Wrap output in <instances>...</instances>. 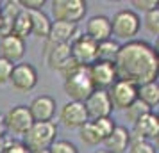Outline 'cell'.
<instances>
[{"mask_svg": "<svg viewBox=\"0 0 159 153\" xmlns=\"http://www.w3.org/2000/svg\"><path fill=\"white\" fill-rule=\"evenodd\" d=\"M82 103H84V109H86V114H88L89 121L98 119V117H109L111 112H113V105H111L107 91L95 89Z\"/></svg>", "mask_w": 159, "mask_h": 153, "instance_id": "8fae6325", "label": "cell"}, {"mask_svg": "<svg viewBox=\"0 0 159 153\" xmlns=\"http://www.w3.org/2000/svg\"><path fill=\"white\" fill-rule=\"evenodd\" d=\"M79 135L80 139H82V142L88 146H97V144H100L102 142V139L100 135H98V132L95 130V126L91 121H86V123L82 125L79 128Z\"/></svg>", "mask_w": 159, "mask_h": 153, "instance_id": "cb8c5ba5", "label": "cell"}, {"mask_svg": "<svg viewBox=\"0 0 159 153\" xmlns=\"http://www.w3.org/2000/svg\"><path fill=\"white\" fill-rule=\"evenodd\" d=\"M50 7L56 22L73 25H77L88 13V4L84 0H52Z\"/></svg>", "mask_w": 159, "mask_h": 153, "instance_id": "5b68a950", "label": "cell"}, {"mask_svg": "<svg viewBox=\"0 0 159 153\" xmlns=\"http://www.w3.org/2000/svg\"><path fill=\"white\" fill-rule=\"evenodd\" d=\"M143 25H145V29L148 30L150 34L157 36L159 34V7L152 9V11H148V13H145Z\"/></svg>", "mask_w": 159, "mask_h": 153, "instance_id": "4316f807", "label": "cell"}, {"mask_svg": "<svg viewBox=\"0 0 159 153\" xmlns=\"http://www.w3.org/2000/svg\"><path fill=\"white\" fill-rule=\"evenodd\" d=\"M138 100L143 102L147 107H157L159 103V84L157 80L147 82L138 87Z\"/></svg>", "mask_w": 159, "mask_h": 153, "instance_id": "44dd1931", "label": "cell"}, {"mask_svg": "<svg viewBox=\"0 0 159 153\" xmlns=\"http://www.w3.org/2000/svg\"><path fill=\"white\" fill-rule=\"evenodd\" d=\"M48 153H79V150H77V146L73 144V142L61 139V141H56L48 148Z\"/></svg>", "mask_w": 159, "mask_h": 153, "instance_id": "f1b7e54d", "label": "cell"}, {"mask_svg": "<svg viewBox=\"0 0 159 153\" xmlns=\"http://www.w3.org/2000/svg\"><path fill=\"white\" fill-rule=\"evenodd\" d=\"M4 125H6V130L15 134V135H25L29 128L34 125L32 116H30L27 105H15L4 114Z\"/></svg>", "mask_w": 159, "mask_h": 153, "instance_id": "ba28073f", "label": "cell"}, {"mask_svg": "<svg viewBox=\"0 0 159 153\" xmlns=\"http://www.w3.org/2000/svg\"><path fill=\"white\" fill-rule=\"evenodd\" d=\"M123 112H125V116H127V119H129L130 123L134 125L138 121V119H139V117H143L145 114H148V112H152V109L150 107H147V105H145L143 102H139V100H134V102L130 103L129 107H127V109L123 110Z\"/></svg>", "mask_w": 159, "mask_h": 153, "instance_id": "d4e9b609", "label": "cell"}, {"mask_svg": "<svg viewBox=\"0 0 159 153\" xmlns=\"http://www.w3.org/2000/svg\"><path fill=\"white\" fill-rule=\"evenodd\" d=\"M77 37V25L65 22H52L50 32L45 39V43L48 45H63V43H72Z\"/></svg>", "mask_w": 159, "mask_h": 153, "instance_id": "ac0fdd59", "label": "cell"}, {"mask_svg": "<svg viewBox=\"0 0 159 153\" xmlns=\"http://www.w3.org/2000/svg\"><path fill=\"white\" fill-rule=\"evenodd\" d=\"M118 50H120V43L113 37L100 41L98 43V59L100 61H115Z\"/></svg>", "mask_w": 159, "mask_h": 153, "instance_id": "603a6c76", "label": "cell"}, {"mask_svg": "<svg viewBox=\"0 0 159 153\" xmlns=\"http://www.w3.org/2000/svg\"><path fill=\"white\" fill-rule=\"evenodd\" d=\"M130 6L136 9V11H141V13H148L152 9L157 7V0H132ZM132 9V11H134Z\"/></svg>", "mask_w": 159, "mask_h": 153, "instance_id": "4dcf8cb0", "label": "cell"}, {"mask_svg": "<svg viewBox=\"0 0 159 153\" xmlns=\"http://www.w3.org/2000/svg\"><path fill=\"white\" fill-rule=\"evenodd\" d=\"M113 62L118 80L130 82L138 87L147 82L157 80V50L147 41L132 39L120 45V50Z\"/></svg>", "mask_w": 159, "mask_h": 153, "instance_id": "6da1fadb", "label": "cell"}, {"mask_svg": "<svg viewBox=\"0 0 159 153\" xmlns=\"http://www.w3.org/2000/svg\"><path fill=\"white\" fill-rule=\"evenodd\" d=\"M4 153H30V151L27 150V146L23 144L22 141H15V139L11 141V139H7Z\"/></svg>", "mask_w": 159, "mask_h": 153, "instance_id": "f546056e", "label": "cell"}, {"mask_svg": "<svg viewBox=\"0 0 159 153\" xmlns=\"http://www.w3.org/2000/svg\"><path fill=\"white\" fill-rule=\"evenodd\" d=\"M86 36L93 39L95 43H100L111 37V20L104 15H95L86 22Z\"/></svg>", "mask_w": 159, "mask_h": 153, "instance_id": "e0dca14e", "label": "cell"}, {"mask_svg": "<svg viewBox=\"0 0 159 153\" xmlns=\"http://www.w3.org/2000/svg\"><path fill=\"white\" fill-rule=\"evenodd\" d=\"M95 153H109V151H107V150H97Z\"/></svg>", "mask_w": 159, "mask_h": 153, "instance_id": "8d00e7d4", "label": "cell"}, {"mask_svg": "<svg viewBox=\"0 0 159 153\" xmlns=\"http://www.w3.org/2000/svg\"><path fill=\"white\" fill-rule=\"evenodd\" d=\"M72 59V48L70 43L63 45H48L45 43V61L50 70H57L61 71L63 66Z\"/></svg>", "mask_w": 159, "mask_h": 153, "instance_id": "2e32d148", "label": "cell"}, {"mask_svg": "<svg viewBox=\"0 0 159 153\" xmlns=\"http://www.w3.org/2000/svg\"><path fill=\"white\" fill-rule=\"evenodd\" d=\"M88 75L93 84V89H100V91H107L118 80L113 61H100V59L95 61L91 66H88Z\"/></svg>", "mask_w": 159, "mask_h": 153, "instance_id": "8992f818", "label": "cell"}, {"mask_svg": "<svg viewBox=\"0 0 159 153\" xmlns=\"http://www.w3.org/2000/svg\"><path fill=\"white\" fill-rule=\"evenodd\" d=\"M6 125H4V117L0 116V139H6Z\"/></svg>", "mask_w": 159, "mask_h": 153, "instance_id": "836d02e7", "label": "cell"}, {"mask_svg": "<svg viewBox=\"0 0 159 153\" xmlns=\"http://www.w3.org/2000/svg\"><path fill=\"white\" fill-rule=\"evenodd\" d=\"M59 121L65 125L66 128H80L86 121H89L86 109H84V103L72 102V100L65 103L59 110Z\"/></svg>", "mask_w": 159, "mask_h": 153, "instance_id": "5bb4252c", "label": "cell"}, {"mask_svg": "<svg viewBox=\"0 0 159 153\" xmlns=\"http://www.w3.org/2000/svg\"><path fill=\"white\" fill-rule=\"evenodd\" d=\"M93 91L95 89L91 80H89L88 68H84V66H79L73 73L65 77V93L72 98V102L82 103Z\"/></svg>", "mask_w": 159, "mask_h": 153, "instance_id": "277c9868", "label": "cell"}, {"mask_svg": "<svg viewBox=\"0 0 159 153\" xmlns=\"http://www.w3.org/2000/svg\"><path fill=\"white\" fill-rule=\"evenodd\" d=\"M0 30H2V15H0Z\"/></svg>", "mask_w": 159, "mask_h": 153, "instance_id": "74e56055", "label": "cell"}, {"mask_svg": "<svg viewBox=\"0 0 159 153\" xmlns=\"http://www.w3.org/2000/svg\"><path fill=\"white\" fill-rule=\"evenodd\" d=\"M159 135V116L154 112L145 114L132 125L130 139H141V141H154Z\"/></svg>", "mask_w": 159, "mask_h": 153, "instance_id": "4fadbf2b", "label": "cell"}, {"mask_svg": "<svg viewBox=\"0 0 159 153\" xmlns=\"http://www.w3.org/2000/svg\"><path fill=\"white\" fill-rule=\"evenodd\" d=\"M9 82L15 91L18 93H29L38 86V71L30 62H18L13 66V71Z\"/></svg>", "mask_w": 159, "mask_h": 153, "instance_id": "9c48e42d", "label": "cell"}, {"mask_svg": "<svg viewBox=\"0 0 159 153\" xmlns=\"http://www.w3.org/2000/svg\"><path fill=\"white\" fill-rule=\"evenodd\" d=\"M13 66L9 61L0 57V86H4L6 82H9V77H11V71H13Z\"/></svg>", "mask_w": 159, "mask_h": 153, "instance_id": "1f68e13d", "label": "cell"}, {"mask_svg": "<svg viewBox=\"0 0 159 153\" xmlns=\"http://www.w3.org/2000/svg\"><path fill=\"white\" fill-rule=\"evenodd\" d=\"M30 153H48V150H39V151H30Z\"/></svg>", "mask_w": 159, "mask_h": 153, "instance_id": "d590c367", "label": "cell"}, {"mask_svg": "<svg viewBox=\"0 0 159 153\" xmlns=\"http://www.w3.org/2000/svg\"><path fill=\"white\" fill-rule=\"evenodd\" d=\"M11 34L20 39H27V37L32 34V25H30V18H29V13L22 9L18 16L15 18V23H13V29H11Z\"/></svg>", "mask_w": 159, "mask_h": 153, "instance_id": "7402d4cb", "label": "cell"}, {"mask_svg": "<svg viewBox=\"0 0 159 153\" xmlns=\"http://www.w3.org/2000/svg\"><path fill=\"white\" fill-rule=\"evenodd\" d=\"M91 123H93L95 130L98 132V135H100L102 142H104V141H106V139L111 135V132L115 130V126H116L115 119H113L111 116H109V117H98V119H93Z\"/></svg>", "mask_w": 159, "mask_h": 153, "instance_id": "484cf974", "label": "cell"}, {"mask_svg": "<svg viewBox=\"0 0 159 153\" xmlns=\"http://www.w3.org/2000/svg\"><path fill=\"white\" fill-rule=\"evenodd\" d=\"M107 95L113 105V110H125L138 98V86L125 80H116L107 89Z\"/></svg>", "mask_w": 159, "mask_h": 153, "instance_id": "30bf717a", "label": "cell"}, {"mask_svg": "<svg viewBox=\"0 0 159 153\" xmlns=\"http://www.w3.org/2000/svg\"><path fill=\"white\" fill-rule=\"evenodd\" d=\"M56 137H57V125L54 121L34 123L23 135L22 142L27 146L29 151H39V150H48L57 141Z\"/></svg>", "mask_w": 159, "mask_h": 153, "instance_id": "3957f363", "label": "cell"}, {"mask_svg": "<svg viewBox=\"0 0 159 153\" xmlns=\"http://www.w3.org/2000/svg\"><path fill=\"white\" fill-rule=\"evenodd\" d=\"M30 18V25H32V36L39 37V39H47L48 32H50V18L45 11H27Z\"/></svg>", "mask_w": 159, "mask_h": 153, "instance_id": "ffe728a7", "label": "cell"}, {"mask_svg": "<svg viewBox=\"0 0 159 153\" xmlns=\"http://www.w3.org/2000/svg\"><path fill=\"white\" fill-rule=\"evenodd\" d=\"M6 141H7V137H6V139H0V153H4V148H6Z\"/></svg>", "mask_w": 159, "mask_h": 153, "instance_id": "e575fe53", "label": "cell"}, {"mask_svg": "<svg viewBox=\"0 0 159 153\" xmlns=\"http://www.w3.org/2000/svg\"><path fill=\"white\" fill-rule=\"evenodd\" d=\"M129 153H157L156 146L148 142V141H141V139H130Z\"/></svg>", "mask_w": 159, "mask_h": 153, "instance_id": "83f0119b", "label": "cell"}, {"mask_svg": "<svg viewBox=\"0 0 159 153\" xmlns=\"http://www.w3.org/2000/svg\"><path fill=\"white\" fill-rule=\"evenodd\" d=\"M0 6H2V4H0Z\"/></svg>", "mask_w": 159, "mask_h": 153, "instance_id": "f35d334b", "label": "cell"}, {"mask_svg": "<svg viewBox=\"0 0 159 153\" xmlns=\"http://www.w3.org/2000/svg\"><path fill=\"white\" fill-rule=\"evenodd\" d=\"M20 7L25 9V11H43L45 7V0H20L18 2Z\"/></svg>", "mask_w": 159, "mask_h": 153, "instance_id": "d6a6232c", "label": "cell"}, {"mask_svg": "<svg viewBox=\"0 0 159 153\" xmlns=\"http://www.w3.org/2000/svg\"><path fill=\"white\" fill-rule=\"evenodd\" d=\"M25 50H27V45L20 37L13 34L0 37V57L9 61L11 64H18L25 55Z\"/></svg>", "mask_w": 159, "mask_h": 153, "instance_id": "9a60e30c", "label": "cell"}, {"mask_svg": "<svg viewBox=\"0 0 159 153\" xmlns=\"http://www.w3.org/2000/svg\"><path fill=\"white\" fill-rule=\"evenodd\" d=\"M104 146L109 153H125L130 146V132L125 126L116 125L111 135L104 141Z\"/></svg>", "mask_w": 159, "mask_h": 153, "instance_id": "d6986e66", "label": "cell"}, {"mask_svg": "<svg viewBox=\"0 0 159 153\" xmlns=\"http://www.w3.org/2000/svg\"><path fill=\"white\" fill-rule=\"evenodd\" d=\"M72 48V59L79 66H91L95 61H98V43H95L93 39H89L86 34L77 36L70 43Z\"/></svg>", "mask_w": 159, "mask_h": 153, "instance_id": "52a82bcc", "label": "cell"}, {"mask_svg": "<svg viewBox=\"0 0 159 153\" xmlns=\"http://www.w3.org/2000/svg\"><path fill=\"white\" fill-rule=\"evenodd\" d=\"M56 100L48 95H41L36 96L32 102L29 103V112L32 116V121L34 123H47V121H52L54 116H56Z\"/></svg>", "mask_w": 159, "mask_h": 153, "instance_id": "7c38bea8", "label": "cell"}, {"mask_svg": "<svg viewBox=\"0 0 159 153\" xmlns=\"http://www.w3.org/2000/svg\"><path fill=\"white\" fill-rule=\"evenodd\" d=\"M109 20H111V36L125 43L132 41L141 29V16L132 9H122Z\"/></svg>", "mask_w": 159, "mask_h": 153, "instance_id": "7a4b0ae2", "label": "cell"}]
</instances>
